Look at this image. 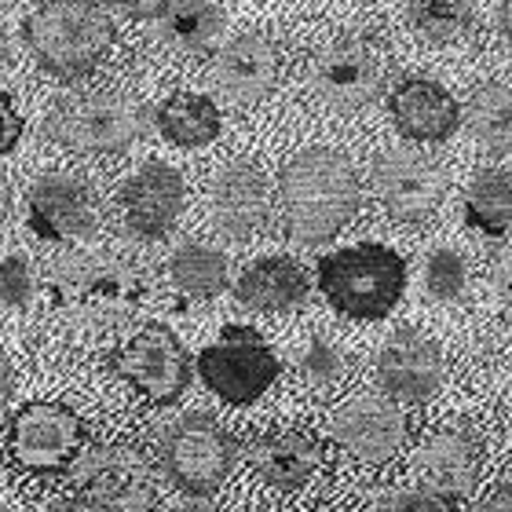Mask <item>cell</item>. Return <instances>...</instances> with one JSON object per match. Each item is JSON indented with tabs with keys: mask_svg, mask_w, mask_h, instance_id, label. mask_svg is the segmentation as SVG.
Listing matches in <instances>:
<instances>
[{
	"mask_svg": "<svg viewBox=\"0 0 512 512\" xmlns=\"http://www.w3.org/2000/svg\"><path fill=\"white\" fill-rule=\"evenodd\" d=\"M282 224L297 246H322L352 224L363 202L359 172L341 150H300L278 176Z\"/></svg>",
	"mask_w": 512,
	"mask_h": 512,
	"instance_id": "obj_1",
	"label": "cell"
},
{
	"mask_svg": "<svg viewBox=\"0 0 512 512\" xmlns=\"http://www.w3.org/2000/svg\"><path fill=\"white\" fill-rule=\"evenodd\" d=\"M26 44L48 74L88 77L114 48V19L99 0H48L26 19Z\"/></svg>",
	"mask_w": 512,
	"mask_h": 512,
	"instance_id": "obj_2",
	"label": "cell"
},
{
	"mask_svg": "<svg viewBox=\"0 0 512 512\" xmlns=\"http://www.w3.org/2000/svg\"><path fill=\"white\" fill-rule=\"evenodd\" d=\"M48 297L81 326H114L143 300V275L107 253L66 256L48 271Z\"/></svg>",
	"mask_w": 512,
	"mask_h": 512,
	"instance_id": "obj_3",
	"label": "cell"
},
{
	"mask_svg": "<svg viewBox=\"0 0 512 512\" xmlns=\"http://www.w3.org/2000/svg\"><path fill=\"white\" fill-rule=\"evenodd\" d=\"M319 289L344 319H388L406 293V260L377 242L337 249L319 260Z\"/></svg>",
	"mask_w": 512,
	"mask_h": 512,
	"instance_id": "obj_4",
	"label": "cell"
},
{
	"mask_svg": "<svg viewBox=\"0 0 512 512\" xmlns=\"http://www.w3.org/2000/svg\"><path fill=\"white\" fill-rule=\"evenodd\" d=\"M147 110L132 96L118 92H96V96H77L52 107L44 132L52 143L77 154H121L143 136Z\"/></svg>",
	"mask_w": 512,
	"mask_h": 512,
	"instance_id": "obj_5",
	"label": "cell"
},
{
	"mask_svg": "<svg viewBox=\"0 0 512 512\" xmlns=\"http://www.w3.org/2000/svg\"><path fill=\"white\" fill-rule=\"evenodd\" d=\"M238 458L235 439L209 414H187L161 439V469L176 491L209 498L224 487Z\"/></svg>",
	"mask_w": 512,
	"mask_h": 512,
	"instance_id": "obj_6",
	"label": "cell"
},
{
	"mask_svg": "<svg viewBox=\"0 0 512 512\" xmlns=\"http://www.w3.org/2000/svg\"><path fill=\"white\" fill-rule=\"evenodd\" d=\"M198 377L213 395L231 406H249L278 381V355L253 326H224L209 348L198 355Z\"/></svg>",
	"mask_w": 512,
	"mask_h": 512,
	"instance_id": "obj_7",
	"label": "cell"
},
{
	"mask_svg": "<svg viewBox=\"0 0 512 512\" xmlns=\"http://www.w3.org/2000/svg\"><path fill=\"white\" fill-rule=\"evenodd\" d=\"M384 77H388V55L374 37H341V41L326 44L315 55V70H311V85L319 92L326 107L352 114L363 110L381 96Z\"/></svg>",
	"mask_w": 512,
	"mask_h": 512,
	"instance_id": "obj_8",
	"label": "cell"
},
{
	"mask_svg": "<svg viewBox=\"0 0 512 512\" xmlns=\"http://www.w3.org/2000/svg\"><path fill=\"white\" fill-rule=\"evenodd\" d=\"M81 443H85V425L63 403H30L11 417L8 454L26 472L37 476L66 472L81 458Z\"/></svg>",
	"mask_w": 512,
	"mask_h": 512,
	"instance_id": "obj_9",
	"label": "cell"
},
{
	"mask_svg": "<svg viewBox=\"0 0 512 512\" xmlns=\"http://www.w3.org/2000/svg\"><path fill=\"white\" fill-rule=\"evenodd\" d=\"M114 370L154 406L176 403L191 384V355L169 326H143L114 355Z\"/></svg>",
	"mask_w": 512,
	"mask_h": 512,
	"instance_id": "obj_10",
	"label": "cell"
},
{
	"mask_svg": "<svg viewBox=\"0 0 512 512\" xmlns=\"http://www.w3.org/2000/svg\"><path fill=\"white\" fill-rule=\"evenodd\" d=\"M447 180L432 158L417 150L392 147L374 158V194L388 220L395 224H421L443 202Z\"/></svg>",
	"mask_w": 512,
	"mask_h": 512,
	"instance_id": "obj_11",
	"label": "cell"
},
{
	"mask_svg": "<svg viewBox=\"0 0 512 512\" xmlns=\"http://www.w3.org/2000/svg\"><path fill=\"white\" fill-rule=\"evenodd\" d=\"M26 224L44 242H81L99 227V202L85 180L48 172L26 191Z\"/></svg>",
	"mask_w": 512,
	"mask_h": 512,
	"instance_id": "obj_12",
	"label": "cell"
},
{
	"mask_svg": "<svg viewBox=\"0 0 512 512\" xmlns=\"http://www.w3.org/2000/svg\"><path fill=\"white\" fill-rule=\"evenodd\" d=\"M187 205V183L172 165L150 161L118 191L121 224L139 242H161Z\"/></svg>",
	"mask_w": 512,
	"mask_h": 512,
	"instance_id": "obj_13",
	"label": "cell"
},
{
	"mask_svg": "<svg viewBox=\"0 0 512 512\" xmlns=\"http://www.w3.org/2000/svg\"><path fill=\"white\" fill-rule=\"evenodd\" d=\"M209 220L224 238L249 242L271 220V187L260 165L231 161L209 183Z\"/></svg>",
	"mask_w": 512,
	"mask_h": 512,
	"instance_id": "obj_14",
	"label": "cell"
},
{
	"mask_svg": "<svg viewBox=\"0 0 512 512\" xmlns=\"http://www.w3.org/2000/svg\"><path fill=\"white\" fill-rule=\"evenodd\" d=\"M406 436H410L406 414L395 406V399H381V395H359L333 417V439L352 458L370 465L392 461L406 447Z\"/></svg>",
	"mask_w": 512,
	"mask_h": 512,
	"instance_id": "obj_15",
	"label": "cell"
},
{
	"mask_svg": "<svg viewBox=\"0 0 512 512\" xmlns=\"http://www.w3.org/2000/svg\"><path fill=\"white\" fill-rule=\"evenodd\" d=\"M377 381L395 403H425L443 384V352L417 330H395L377 355Z\"/></svg>",
	"mask_w": 512,
	"mask_h": 512,
	"instance_id": "obj_16",
	"label": "cell"
},
{
	"mask_svg": "<svg viewBox=\"0 0 512 512\" xmlns=\"http://www.w3.org/2000/svg\"><path fill=\"white\" fill-rule=\"evenodd\" d=\"M74 491L114 498V502H132L154 509V480H150L147 458L132 447H96L85 458L70 465Z\"/></svg>",
	"mask_w": 512,
	"mask_h": 512,
	"instance_id": "obj_17",
	"label": "cell"
},
{
	"mask_svg": "<svg viewBox=\"0 0 512 512\" xmlns=\"http://www.w3.org/2000/svg\"><path fill=\"white\" fill-rule=\"evenodd\" d=\"M395 128L414 143H443L461 125L458 99L428 77H403L388 96Z\"/></svg>",
	"mask_w": 512,
	"mask_h": 512,
	"instance_id": "obj_18",
	"label": "cell"
},
{
	"mask_svg": "<svg viewBox=\"0 0 512 512\" xmlns=\"http://www.w3.org/2000/svg\"><path fill=\"white\" fill-rule=\"evenodd\" d=\"M480 469V450L476 439L461 428H443L436 436H428L414 454V476L417 487L439 498H461L469 494Z\"/></svg>",
	"mask_w": 512,
	"mask_h": 512,
	"instance_id": "obj_19",
	"label": "cell"
},
{
	"mask_svg": "<svg viewBox=\"0 0 512 512\" xmlns=\"http://www.w3.org/2000/svg\"><path fill=\"white\" fill-rule=\"evenodd\" d=\"M282 52L264 33H242L216 55V81L235 103H256L278 85Z\"/></svg>",
	"mask_w": 512,
	"mask_h": 512,
	"instance_id": "obj_20",
	"label": "cell"
},
{
	"mask_svg": "<svg viewBox=\"0 0 512 512\" xmlns=\"http://www.w3.org/2000/svg\"><path fill=\"white\" fill-rule=\"evenodd\" d=\"M249 465L267 487L297 491L319 472L322 447L308 432H267L249 447Z\"/></svg>",
	"mask_w": 512,
	"mask_h": 512,
	"instance_id": "obj_21",
	"label": "cell"
},
{
	"mask_svg": "<svg viewBox=\"0 0 512 512\" xmlns=\"http://www.w3.org/2000/svg\"><path fill=\"white\" fill-rule=\"evenodd\" d=\"M308 271L293 256H260L238 275L235 300L249 311H293L308 300Z\"/></svg>",
	"mask_w": 512,
	"mask_h": 512,
	"instance_id": "obj_22",
	"label": "cell"
},
{
	"mask_svg": "<svg viewBox=\"0 0 512 512\" xmlns=\"http://www.w3.org/2000/svg\"><path fill=\"white\" fill-rule=\"evenodd\" d=\"M158 121V132L169 139L172 147H209L220 128H224V118L209 96H198V92H176L158 107L154 114Z\"/></svg>",
	"mask_w": 512,
	"mask_h": 512,
	"instance_id": "obj_23",
	"label": "cell"
},
{
	"mask_svg": "<svg viewBox=\"0 0 512 512\" xmlns=\"http://www.w3.org/2000/svg\"><path fill=\"white\" fill-rule=\"evenodd\" d=\"M465 224L487 238H505L512 231V172L483 169L465 191Z\"/></svg>",
	"mask_w": 512,
	"mask_h": 512,
	"instance_id": "obj_24",
	"label": "cell"
},
{
	"mask_svg": "<svg viewBox=\"0 0 512 512\" xmlns=\"http://www.w3.org/2000/svg\"><path fill=\"white\" fill-rule=\"evenodd\" d=\"M161 33L172 48L191 55L209 52L224 33V11L213 0H172L161 15Z\"/></svg>",
	"mask_w": 512,
	"mask_h": 512,
	"instance_id": "obj_25",
	"label": "cell"
},
{
	"mask_svg": "<svg viewBox=\"0 0 512 512\" xmlns=\"http://www.w3.org/2000/svg\"><path fill=\"white\" fill-rule=\"evenodd\" d=\"M169 278L176 293L191 300H213L227 289V256L205 242H187L172 253Z\"/></svg>",
	"mask_w": 512,
	"mask_h": 512,
	"instance_id": "obj_26",
	"label": "cell"
},
{
	"mask_svg": "<svg viewBox=\"0 0 512 512\" xmlns=\"http://www.w3.org/2000/svg\"><path fill=\"white\" fill-rule=\"evenodd\" d=\"M469 132L483 150L491 154H512V85L491 81L472 92L469 99Z\"/></svg>",
	"mask_w": 512,
	"mask_h": 512,
	"instance_id": "obj_27",
	"label": "cell"
},
{
	"mask_svg": "<svg viewBox=\"0 0 512 512\" xmlns=\"http://www.w3.org/2000/svg\"><path fill=\"white\" fill-rule=\"evenodd\" d=\"M410 26L432 44L461 41L472 30V0H410Z\"/></svg>",
	"mask_w": 512,
	"mask_h": 512,
	"instance_id": "obj_28",
	"label": "cell"
},
{
	"mask_svg": "<svg viewBox=\"0 0 512 512\" xmlns=\"http://www.w3.org/2000/svg\"><path fill=\"white\" fill-rule=\"evenodd\" d=\"M348 363H344V352L337 344H330L326 337H311L300 352V377L311 384V388H333L341 381Z\"/></svg>",
	"mask_w": 512,
	"mask_h": 512,
	"instance_id": "obj_29",
	"label": "cell"
},
{
	"mask_svg": "<svg viewBox=\"0 0 512 512\" xmlns=\"http://www.w3.org/2000/svg\"><path fill=\"white\" fill-rule=\"evenodd\" d=\"M465 282H469V271H465V260L454 249H436L425 264V289L428 297L436 300H458L465 293Z\"/></svg>",
	"mask_w": 512,
	"mask_h": 512,
	"instance_id": "obj_30",
	"label": "cell"
},
{
	"mask_svg": "<svg viewBox=\"0 0 512 512\" xmlns=\"http://www.w3.org/2000/svg\"><path fill=\"white\" fill-rule=\"evenodd\" d=\"M33 264L22 253H8L0 260V304L4 308H26L33 300Z\"/></svg>",
	"mask_w": 512,
	"mask_h": 512,
	"instance_id": "obj_31",
	"label": "cell"
},
{
	"mask_svg": "<svg viewBox=\"0 0 512 512\" xmlns=\"http://www.w3.org/2000/svg\"><path fill=\"white\" fill-rule=\"evenodd\" d=\"M41 512H154L147 505H132V502H114V498H99V494L74 491L66 498H55Z\"/></svg>",
	"mask_w": 512,
	"mask_h": 512,
	"instance_id": "obj_32",
	"label": "cell"
},
{
	"mask_svg": "<svg viewBox=\"0 0 512 512\" xmlns=\"http://www.w3.org/2000/svg\"><path fill=\"white\" fill-rule=\"evenodd\" d=\"M377 512H450L447 498H439V494H428V491H395V494H384Z\"/></svg>",
	"mask_w": 512,
	"mask_h": 512,
	"instance_id": "obj_33",
	"label": "cell"
},
{
	"mask_svg": "<svg viewBox=\"0 0 512 512\" xmlns=\"http://www.w3.org/2000/svg\"><path fill=\"white\" fill-rule=\"evenodd\" d=\"M22 128L26 125H22V114H19V107H15V99H11L8 92H0V158L19 147Z\"/></svg>",
	"mask_w": 512,
	"mask_h": 512,
	"instance_id": "obj_34",
	"label": "cell"
},
{
	"mask_svg": "<svg viewBox=\"0 0 512 512\" xmlns=\"http://www.w3.org/2000/svg\"><path fill=\"white\" fill-rule=\"evenodd\" d=\"M107 4L121 8L125 15H132V19H161V15L169 11L172 0H107Z\"/></svg>",
	"mask_w": 512,
	"mask_h": 512,
	"instance_id": "obj_35",
	"label": "cell"
},
{
	"mask_svg": "<svg viewBox=\"0 0 512 512\" xmlns=\"http://www.w3.org/2000/svg\"><path fill=\"white\" fill-rule=\"evenodd\" d=\"M469 512H512V487H498L483 502H476Z\"/></svg>",
	"mask_w": 512,
	"mask_h": 512,
	"instance_id": "obj_36",
	"label": "cell"
},
{
	"mask_svg": "<svg viewBox=\"0 0 512 512\" xmlns=\"http://www.w3.org/2000/svg\"><path fill=\"white\" fill-rule=\"evenodd\" d=\"M494 286H498V297L512 308V253L502 256V264L494 271Z\"/></svg>",
	"mask_w": 512,
	"mask_h": 512,
	"instance_id": "obj_37",
	"label": "cell"
},
{
	"mask_svg": "<svg viewBox=\"0 0 512 512\" xmlns=\"http://www.w3.org/2000/svg\"><path fill=\"white\" fill-rule=\"evenodd\" d=\"M11 388H15V370H11V363H8V355L0 352V406L8 403V395H11Z\"/></svg>",
	"mask_w": 512,
	"mask_h": 512,
	"instance_id": "obj_38",
	"label": "cell"
},
{
	"mask_svg": "<svg viewBox=\"0 0 512 512\" xmlns=\"http://www.w3.org/2000/svg\"><path fill=\"white\" fill-rule=\"evenodd\" d=\"M11 216V180H8V172L0 169V224Z\"/></svg>",
	"mask_w": 512,
	"mask_h": 512,
	"instance_id": "obj_39",
	"label": "cell"
},
{
	"mask_svg": "<svg viewBox=\"0 0 512 512\" xmlns=\"http://www.w3.org/2000/svg\"><path fill=\"white\" fill-rule=\"evenodd\" d=\"M169 512H220V509H216V505H209L205 498H191V494H187V502L172 505Z\"/></svg>",
	"mask_w": 512,
	"mask_h": 512,
	"instance_id": "obj_40",
	"label": "cell"
},
{
	"mask_svg": "<svg viewBox=\"0 0 512 512\" xmlns=\"http://www.w3.org/2000/svg\"><path fill=\"white\" fill-rule=\"evenodd\" d=\"M502 33H505L509 52H512V0H502Z\"/></svg>",
	"mask_w": 512,
	"mask_h": 512,
	"instance_id": "obj_41",
	"label": "cell"
},
{
	"mask_svg": "<svg viewBox=\"0 0 512 512\" xmlns=\"http://www.w3.org/2000/svg\"><path fill=\"white\" fill-rule=\"evenodd\" d=\"M8 63V30H4V22H0V66Z\"/></svg>",
	"mask_w": 512,
	"mask_h": 512,
	"instance_id": "obj_42",
	"label": "cell"
},
{
	"mask_svg": "<svg viewBox=\"0 0 512 512\" xmlns=\"http://www.w3.org/2000/svg\"><path fill=\"white\" fill-rule=\"evenodd\" d=\"M0 512H4V509H0Z\"/></svg>",
	"mask_w": 512,
	"mask_h": 512,
	"instance_id": "obj_43",
	"label": "cell"
}]
</instances>
